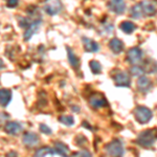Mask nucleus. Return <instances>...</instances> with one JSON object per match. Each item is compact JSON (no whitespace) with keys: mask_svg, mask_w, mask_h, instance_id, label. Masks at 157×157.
Listing matches in <instances>:
<instances>
[{"mask_svg":"<svg viewBox=\"0 0 157 157\" xmlns=\"http://www.w3.org/2000/svg\"><path fill=\"white\" fill-rule=\"evenodd\" d=\"M156 143V129H148L143 131L136 139V144L143 148H151Z\"/></svg>","mask_w":157,"mask_h":157,"instance_id":"obj_1","label":"nucleus"},{"mask_svg":"<svg viewBox=\"0 0 157 157\" xmlns=\"http://www.w3.org/2000/svg\"><path fill=\"white\" fill-rule=\"evenodd\" d=\"M133 114L135 120L137 121V123H139L140 125L148 124L152 120V117H153L152 110L145 107V106H137V107L134 109Z\"/></svg>","mask_w":157,"mask_h":157,"instance_id":"obj_2","label":"nucleus"},{"mask_svg":"<svg viewBox=\"0 0 157 157\" xmlns=\"http://www.w3.org/2000/svg\"><path fill=\"white\" fill-rule=\"evenodd\" d=\"M105 151L107 153V155L109 156H123L124 153H125V150H124V146L123 143L120 140V139H113L110 143H108L107 145L105 146Z\"/></svg>","mask_w":157,"mask_h":157,"instance_id":"obj_3","label":"nucleus"},{"mask_svg":"<svg viewBox=\"0 0 157 157\" xmlns=\"http://www.w3.org/2000/svg\"><path fill=\"white\" fill-rule=\"evenodd\" d=\"M89 106L92 109H101L104 107H107L108 106V101L105 98V95L101 92H94L89 97Z\"/></svg>","mask_w":157,"mask_h":157,"instance_id":"obj_4","label":"nucleus"},{"mask_svg":"<svg viewBox=\"0 0 157 157\" xmlns=\"http://www.w3.org/2000/svg\"><path fill=\"white\" fill-rule=\"evenodd\" d=\"M44 11L49 16H55L62 11V2L61 0H45Z\"/></svg>","mask_w":157,"mask_h":157,"instance_id":"obj_5","label":"nucleus"},{"mask_svg":"<svg viewBox=\"0 0 157 157\" xmlns=\"http://www.w3.org/2000/svg\"><path fill=\"white\" fill-rule=\"evenodd\" d=\"M144 57V52L139 47H132L127 52V60L130 64L137 65L141 62Z\"/></svg>","mask_w":157,"mask_h":157,"instance_id":"obj_6","label":"nucleus"},{"mask_svg":"<svg viewBox=\"0 0 157 157\" xmlns=\"http://www.w3.org/2000/svg\"><path fill=\"white\" fill-rule=\"evenodd\" d=\"M113 80L117 87H130L131 86V78L127 72L118 71L113 75Z\"/></svg>","mask_w":157,"mask_h":157,"instance_id":"obj_7","label":"nucleus"},{"mask_svg":"<svg viewBox=\"0 0 157 157\" xmlns=\"http://www.w3.org/2000/svg\"><path fill=\"white\" fill-rule=\"evenodd\" d=\"M22 143L27 148H34L40 143L39 135L33 132H25L22 136Z\"/></svg>","mask_w":157,"mask_h":157,"instance_id":"obj_8","label":"nucleus"},{"mask_svg":"<svg viewBox=\"0 0 157 157\" xmlns=\"http://www.w3.org/2000/svg\"><path fill=\"white\" fill-rule=\"evenodd\" d=\"M152 87H153V84H152V81L146 75H140L138 77L137 80V88L140 92L143 93H148L149 91H151Z\"/></svg>","mask_w":157,"mask_h":157,"instance_id":"obj_9","label":"nucleus"},{"mask_svg":"<svg viewBox=\"0 0 157 157\" xmlns=\"http://www.w3.org/2000/svg\"><path fill=\"white\" fill-rule=\"evenodd\" d=\"M4 131L10 135H18L21 131H23V126L19 121H7L4 126Z\"/></svg>","mask_w":157,"mask_h":157,"instance_id":"obj_10","label":"nucleus"},{"mask_svg":"<svg viewBox=\"0 0 157 157\" xmlns=\"http://www.w3.org/2000/svg\"><path fill=\"white\" fill-rule=\"evenodd\" d=\"M141 11H143V15L147 17H153L156 14V6L155 3H153L150 0H144L140 3Z\"/></svg>","mask_w":157,"mask_h":157,"instance_id":"obj_11","label":"nucleus"},{"mask_svg":"<svg viewBox=\"0 0 157 157\" xmlns=\"http://www.w3.org/2000/svg\"><path fill=\"white\" fill-rule=\"evenodd\" d=\"M40 24H41V19H38V20L35 19L34 21L30 22L29 26L26 27V30H25V33H24V36H23L24 41H29L30 38H32L37 33Z\"/></svg>","mask_w":157,"mask_h":157,"instance_id":"obj_12","label":"nucleus"},{"mask_svg":"<svg viewBox=\"0 0 157 157\" xmlns=\"http://www.w3.org/2000/svg\"><path fill=\"white\" fill-rule=\"evenodd\" d=\"M109 7L113 13L116 15H121L126 10L125 0H110L109 2Z\"/></svg>","mask_w":157,"mask_h":157,"instance_id":"obj_13","label":"nucleus"},{"mask_svg":"<svg viewBox=\"0 0 157 157\" xmlns=\"http://www.w3.org/2000/svg\"><path fill=\"white\" fill-rule=\"evenodd\" d=\"M82 42L84 45V49L87 52H98L100 50V45L98 44L95 41L89 39L87 37H83L82 38Z\"/></svg>","mask_w":157,"mask_h":157,"instance_id":"obj_14","label":"nucleus"},{"mask_svg":"<svg viewBox=\"0 0 157 157\" xmlns=\"http://www.w3.org/2000/svg\"><path fill=\"white\" fill-rule=\"evenodd\" d=\"M124 47H125V45H124L123 41L117 39V38H113V39H111V41L109 42V48L112 50V52H114L115 55L121 54L124 50Z\"/></svg>","mask_w":157,"mask_h":157,"instance_id":"obj_15","label":"nucleus"},{"mask_svg":"<svg viewBox=\"0 0 157 157\" xmlns=\"http://www.w3.org/2000/svg\"><path fill=\"white\" fill-rule=\"evenodd\" d=\"M67 50V59L69 64L71 65L72 68H75V70H78L80 68V59L77 57V55L73 52V50L70 47H66Z\"/></svg>","mask_w":157,"mask_h":157,"instance_id":"obj_16","label":"nucleus"},{"mask_svg":"<svg viewBox=\"0 0 157 157\" xmlns=\"http://www.w3.org/2000/svg\"><path fill=\"white\" fill-rule=\"evenodd\" d=\"M12 101V91L9 89L0 90V106L6 107Z\"/></svg>","mask_w":157,"mask_h":157,"instance_id":"obj_17","label":"nucleus"},{"mask_svg":"<svg viewBox=\"0 0 157 157\" xmlns=\"http://www.w3.org/2000/svg\"><path fill=\"white\" fill-rule=\"evenodd\" d=\"M57 155V152L55 151V149L49 148V147H44V148H40L39 150L36 151L35 156L37 157H42V156H55Z\"/></svg>","mask_w":157,"mask_h":157,"instance_id":"obj_18","label":"nucleus"},{"mask_svg":"<svg viewBox=\"0 0 157 157\" xmlns=\"http://www.w3.org/2000/svg\"><path fill=\"white\" fill-rule=\"evenodd\" d=\"M55 151L57 152V155H61V156H67L68 153H69L68 147L63 143H56Z\"/></svg>","mask_w":157,"mask_h":157,"instance_id":"obj_19","label":"nucleus"},{"mask_svg":"<svg viewBox=\"0 0 157 157\" xmlns=\"http://www.w3.org/2000/svg\"><path fill=\"white\" fill-rule=\"evenodd\" d=\"M121 29L125 34H132L136 29V25L131 21H123L121 23Z\"/></svg>","mask_w":157,"mask_h":157,"instance_id":"obj_20","label":"nucleus"},{"mask_svg":"<svg viewBox=\"0 0 157 157\" xmlns=\"http://www.w3.org/2000/svg\"><path fill=\"white\" fill-rule=\"evenodd\" d=\"M58 121H60L62 125L66 126V127H72L75 125V117L72 115H61L59 116Z\"/></svg>","mask_w":157,"mask_h":157,"instance_id":"obj_21","label":"nucleus"},{"mask_svg":"<svg viewBox=\"0 0 157 157\" xmlns=\"http://www.w3.org/2000/svg\"><path fill=\"white\" fill-rule=\"evenodd\" d=\"M131 16H132L134 19H140L141 17L144 16L143 11H141V7H140V4L139 3L132 6V9H131Z\"/></svg>","mask_w":157,"mask_h":157,"instance_id":"obj_22","label":"nucleus"},{"mask_svg":"<svg viewBox=\"0 0 157 157\" xmlns=\"http://www.w3.org/2000/svg\"><path fill=\"white\" fill-rule=\"evenodd\" d=\"M89 66H90V69L94 75H100L102 72V65L98 61H95V60H92L90 61L89 63Z\"/></svg>","mask_w":157,"mask_h":157,"instance_id":"obj_23","label":"nucleus"},{"mask_svg":"<svg viewBox=\"0 0 157 157\" xmlns=\"http://www.w3.org/2000/svg\"><path fill=\"white\" fill-rule=\"evenodd\" d=\"M130 73H131V75H133V77L138 78L145 73V70H144L143 67H140L137 64V65H133V66L130 68Z\"/></svg>","mask_w":157,"mask_h":157,"instance_id":"obj_24","label":"nucleus"},{"mask_svg":"<svg viewBox=\"0 0 157 157\" xmlns=\"http://www.w3.org/2000/svg\"><path fill=\"white\" fill-rule=\"evenodd\" d=\"M39 130L41 131L42 133L46 134V135H52V130L47 125H45V124H40Z\"/></svg>","mask_w":157,"mask_h":157,"instance_id":"obj_25","label":"nucleus"},{"mask_svg":"<svg viewBox=\"0 0 157 157\" xmlns=\"http://www.w3.org/2000/svg\"><path fill=\"white\" fill-rule=\"evenodd\" d=\"M72 156H92V154L90 153L89 151H81V152H75V153H72Z\"/></svg>","mask_w":157,"mask_h":157,"instance_id":"obj_26","label":"nucleus"},{"mask_svg":"<svg viewBox=\"0 0 157 157\" xmlns=\"http://www.w3.org/2000/svg\"><path fill=\"white\" fill-rule=\"evenodd\" d=\"M19 3V0H7L6 1V6L7 7H11V9H14L18 6Z\"/></svg>","mask_w":157,"mask_h":157,"instance_id":"obj_27","label":"nucleus"},{"mask_svg":"<svg viewBox=\"0 0 157 157\" xmlns=\"http://www.w3.org/2000/svg\"><path fill=\"white\" fill-rule=\"evenodd\" d=\"M7 156H18V153L17 152H10V153H7Z\"/></svg>","mask_w":157,"mask_h":157,"instance_id":"obj_28","label":"nucleus"},{"mask_svg":"<svg viewBox=\"0 0 157 157\" xmlns=\"http://www.w3.org/2000/svg\"><path fill=\"white\" fill-rule=\"evenodd\" d=\"M2 68H4V63H3V61L0 59V70H1Z\"/></svg>","mask_w":157,"mask_h":157,"instance_id":"obj_29","label":"nucleus"}]
</instances>
